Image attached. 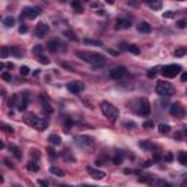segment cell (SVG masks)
<instances>
[{
  "label": "cell",
  "instance_id": "6da1fadb",
  "mask_svg": "<svg viewBox=\"0 0 187 187\" xmlns=\"http://www.w3.org/2000/svg\"><path fill=\"white\" fill-rule=\"evenodd\" d=\"M78 57H81L83 61H86V63H89L95 67H99L102 66L105 63V57L102 54L99 53H94V51H78L76 53Z\"/></svg>",
  "mask_w": 187,
  "mask_h": 187
},
{
  "label": "cell",
  "instance_id": "7a4b0ae2",
  "mask_svg": "<svg viewBox=\"0 0 187 187\" xmlns=\"http://www.w3.org/2000/svg\"><path fill=\"white\" fill-rule=\"evenodd\" d=\"M23 121L27 123V124H29V126H32L34 129H37V130H44V129H47V126H48V123H47V120H44V118H41V117H37L35 114H32V113H23Z\"/></svg>",
  "mask_w": 187,
  "mask_h": 187
},
{
  "label": "cell",
  "instance_id": "3957f363",
  "mask_svg": "<svg viewBox=\"0 0 187 187\" xmlns=\"http://www.w3.org/2000/svg\"><path fill=\"white\" fill-rule=\"evenodd\" d=\"M101 111H102V114L108 118L110 123H116L117 121V118H118V110L113 104H110L107 101H102L101 102Z\"/></svg>",
  "mask_w": 187,
  "mask_h": 187
},
{
  "label": "cell",
  "instance_id": "277c9868",
  "mask_svg": "<svg viewBox=\"0 0 187 187\" xmlns=\"http://www.w3.org/2000/svg\"><path fill=\"white\" fill-rule=\"evenodd\" d=\"M155 91H156V94L161 95V96H168V95L172 94V86H171L170 82L159 81V82L156 83V86H155Z\"/></svg>",
  "mask_w": 187,
  "mask_h": 187
},
{
  "label": "cell",
  "instance_id": "5b68a950",
  "mask_svg": "<svg viewBox=\"0 0 187 187\" xmlns=\"http://www.w3.org/2000/svg\"><path fill=\"white\" fill-rule=\"evenodd\" d=\"M180 72H181L180 65H167L161 69V73H162L164 78H176Z\"/></svg>",
  "mask_w": 187,
  "mask_h": 187
},
{
  "label": "cell",
  "instance_id": "8992f818",
  "mask_svg": "<svg viewBox=\"0 0 187 187\" xmlns=\"http://www.w3.org/2000/svg\"><path fill=\"white\" fill-rule=\"evenodd\" d=\"M40 13H41V10L35 6H27L22 9V18L25 16L28 19H35L37 16H40Z\"/></svg>",
  "mask_w": 187,
  "mask_h": 187
},
{
  "label": "cell",
  "instance_id": "52a82bcc",
  "mask_svg": "<svg viewBox=\"0 0 187 187\" xmlns=\"http://www.w3.org/2000/svg\"><path fill=\"white\" fill-rule=\"evenodd\" d=\"M28 102H29V95H28V92H22L21 95H16V105H18V110H19V111L27 110Z\"/></svg>",
  "mask_w": 187,
  "mask_h": 187
},
{
  "label": "cell",
  "instance_id": "ba28073f",
  "mask_svg": "<svg viewBox=\"0 0 187 187\" xmlns=\"http://www.w3.org/2000/svg\"><path fill=\"white\" fill-rule=\"evenodd\" d=\"M138 113L140 116H149V113H151V104H149L148 99H140L139 101V107H138Z\"/></svg>",
  "mask_w": 187,
  "mask_h": 187
},
{
  "label": "cell",
  "instance_id": "9c48e42d",
  "mask_svg": "<svg viewBox=\"0 0 187 187\" xmlns=\"http://www.w3.org/2000/svg\"><path fill=\"white\" fill-rule=\"evenodd\" d=\"M75 142H76L78 146H92L94 145V139L89 138V136H75Z\"/></svg>",
  "mask_w": 187,
  "mask_h": 187
},
{
  "label": "cell",
  "instance_id": "30bf717a",
  "mask_svg": "<svg viewBox=\"0 0 187 187\" xmlns=\"http://www.w3.org/2000/svg\"><path fill=\"white\" fill-rule=\"evenodd\" d=\"M170 113H171V116H174V117L181 118V117H184V108H183V105H181L180 102H174V104L170 107Z\"/></svg>",
  "mask_w": 187,
  "mask_h": 187
},
{
  "label": "cell",
  "instance_id": "8fae6325",
  "mask_svg": "<svg viewBox=\"0 0 187 187\" xmlns=\"http://www.w3.org/2000/svg\"><path fill=\"white\" fill-rule=\"evenodd\" d=\"M67 89L72 92V94H81L83 89H85V85L79 81H75V82H70L67 85Z\"/></svg>",
  "mask_w": 187,
  "mask_h": 187
},
{
  "label": "cell",
  "instance_id": "7c38bea8",
  "mask_svg": "<svg viewBox=\"0 0 187 187\" xmlns=\"http://www.w3.org/2000/svg\"><path fill=\"white\" fill-rule=\"evenodd\" d=\"M126 73H127V70H126L124 66H117V67H114L113 70H111V78L113 79H121V78L126 76Z\"/></svg>",
  "mask_w": 187,
  "mask_h": 187
},
{
  "label": "cell",
  "instance_id": "4fadbf2b",
  "mask_svg": "<svg viewBox=\"0 0 187 187\" xmlns=\"http://www.w3.org/2000/svg\"><path fill=\"white\" fill-rule=\"evenodd\" d=\"M47 34H48V25L47 23L41 22L35 27V35L38 37V38H44Z\"/></svg>",
  "mask_w": 187,
  "mask_h": 187
},
{
  "label": "cell",
  "instance_id": "5bb4252c",
  "mask_svg": "<svg viewBox=\"0 0 187 187\" xmlns=\"http://www.w3.org/2000/svg\"><path fill=\"white\" fill-rule=\"evenodd\" d=\"M86 171H88V174H89L92 178H95V180H102V178L105 177V172H104V171L96 170V168H94V167H88V168H86Z\"/></svg>",
  "mask_w": 187,
  "mask_h": 187
},
{
  "label": "cell",
  "instance_id": "9a60e30c",
  "mask_svg": "<svg viewBox=\"0 0 187 187\" xmlns=\"http://www.w3.org/2000/svg\"><path fill=\"white\" fill-rule=\"evenodd\" d=\"M132 27V22L130 19H126V18H121V19H117V23H116V29H127Z\"/></svg>",
  "mask_w": 187,
  "mask_h": 187
},
{
  "label": "cell",
  "instance_id": "2e32d148",
  "mask_svg": "<svg viewBox=\"0 0 187 187\" xmlns=\"http://www.w3.org/2000/svg\"><path fill=\"white\" fill-rule=\"evenodd\" d=\"M40 99H41V105H43V111H44V113H45V114H53V107H51V104H50L47 99H45V96L41 95Z\"/></svg>",
  "mask_w": 187,
  "mask_h": 187
},
{
  "label": "cell",
  "instance_id": "e0dca14e",
  "mask_svg": "<svg viewBox=\"0 0 187 187\" xmlns=\"http://www.w3.org/2000/svg\"><path fill=\"white\" fill-rule=\"evenodd\" d=\"M138 29H139V32H142V34H149V32H151V25H149L148 22H140V23L138 25Z\"/></svg>",
  "mask_w": 187,
  "mask_h": 187
},
{
  "label": "cell",
  "instance_id": "ac0fdd59",
  "mask_svg": "<svg viewBox=\"0 0 187 187\" xmlns=\"http://www.w3.org/2000/svg\"><path fill=\"white\" fill-rule=\"evenodd\" d=\"M123 48L124 50H129V51L132 53V54H139L140 53V48L138 47V45H134V44H123Z\"/></svg>",
  "mask_w": 187,
  "mask_h": 187
},
{
  "label": "cell",
  "instance_id": "d6986e66",
  "mask_svg": "<svg viewBox=\"0 0 187 187\" xmlns=\"http://www.w3.org/2000/svg\"><path fill=\"white\" fill-rule=\"evenodd\" d=\"M47 50H48V51H51V53H56L59 50V41H56V40L48 41L47 43Z\"/></svg>",
  "mask_w": 187,
  "mask_h": 187
},
{
  "label": "cell",
  "instance_id": "ffe728a7",
  "mask_svg": "<svg viewBox=\"0 0 187 187\" xmlns=\"http://www.w3.org/2000/svg\"><path fill=\"white\" fill-rule=\"evenodd\" d=\"M48 142L51 143V145H54V146H57V145L61 143V138H60L59 134H50L48 136Z\"/></svg>",
  "mask_w": 187,
  "mask_h": 187
},
{
  "label": "cell",
  "instance_id": "44dd1931",
  "mask_svg": "<svg viewBox=\"0 0 187 187\" xmlns=\"http://www.w3.org/2000/svg\"><path fill=\"white\" fill-rule=\"evenodd\" d=\"M138 180L140 183H152L154 181V176H152V174H143V176H140Z\"/></svg>",
  "mask_w": 187,
  "mask_h": 187
},
{
  "label": "cell",
  "instance_id": "7402d4cb",
  "mask_svg": "<svg viewBox=\"0 0 187 187\" xmlns=\"http://www.w3.org/2000/svg\"><path fill=\"white\" fill-rule=\"evenodd\" d=\"M3 25H5L6 28H12V27L15 25V19L12 18V16H6V18L3 19Z\"/></svg>",
  "mask_w": 187,
  "mask_h": 187
},
{
  "label": "cell",
  "instance_id": "603a6c76",
  "mask_svg": "<svg viewBox=\"0 0 187 187\" xmlns=\"http://www.w3.org/2000/svg\"><path fill=\"white\" fill-rule=\"evenodd\" d=\"M10 54L12 56H16V57H21V56H23V50L19 48V47H12L10 48Z\"/></svg>",
  "mask_w": 187,
  "mask_h": 187
},
{
  "label": "cell",
  "instance_id": "cb8c5ba5",
  "mask_svg": "<svg viewBox=\"0 0 187 187\" xmlns=\"http://www.w3.org/2000/svg\"><path fill=\"white\" fill-rule=\"evenodd\" d=\"M27 168L29 170V171H32V172H37L40 170V165L37 164V162H34V161H29V162L27 164Z\"/></svg>",
  "mask_w": 187,
  "mask_h": 187
},
{
  "label": "cell",
  "instance_id": "d4e9b609",
  "mask_svg": "<svg viewBox=\"0 0 187 187\" xmlns=\"http://www.w3.org/2000/svg\"><path fill=\"white\" fill-rule=\"evenodd\" d=\"M50 172L54 174V176H57V177H63V176H65V171L60 170V168H57V167H51V168H50Z\"/></svg>",
  "mask_w": 187,
  "mask_h": 187
},
{
  "label": "cell",
  "instance_id": "484cf974",
  "mask_svg": "<svg viewBox=\"0 0 187 187\" xmlns=\"http://www.w3.org/2000/svg\"><path fill=\"white\" fill-rule=\"evenodd\" d=\"M148 6L151 7L152 10H159L161 7H162V3H161V2H154V0H152V2H148Z\"/></svg>",
  "mask_w": 187,
  "mask_h": 187
},
{
  "label": "cell",
  "instance_id": "4316f807",
  "mask_svg": "<svg viewBox=\"0 0 187 187\" xmlns=\"http://www.w3.org/2000/svg\"><path fill=\"white\" fill-rule=\"evenodd\" d=\"M177 158H178V162L181 165H187V152H180Z\"/></svg>",
  "mask_w": 187,
  "mask_h": 187
},
{
  "label": "cell",
  "instance_id": "83f0119b",
  "mask_svg": "<svg viewBox=\"0 0 187 187\" xmlns=\"http://www.w3.org/2000/svg\"><path fill=\"white\" fill-rule=\"evenodd\" d=\"M85 44H91V45H98V47H102V43L99 41V40H89V38H86V40H85Z\"/></svg>",
  "mask_w": 187,
  "mask_h": 187
},
{
  "label": "cell",
  "instance_id": "f1b7e54d",
  "mask_svg": "<svg viewBox=\"0 0 187 187\" xmlns=\"http://www.w3.org/2000/svg\"><path fill=\"white\" fill-rule=\"evenodd\" d=\"M156 187H171V184L168 183V181H165V180H162V178H159V180H156Z\"/></svg>",
  "mask_w": 187,
  "mask_h": 187
},
{
  "label": "cell",
  "instance_id": "f546056e",
  "mask_svg": "<svg viewBox=\"0 0 187 187\" xmlns=\"http://www.w3.org/2000/svg\"><path fill=\"white\" fill-rule=\"evenodd\" d=\"M32 53L35 54V56H43V45H35L34 47V50H32Z\"/></svg>",
  "mask_w": 187,
  "mask_h": 187
},
{
  "label": "cell",
  "instance_id": "4dcf8cb0",
  "mask_svg": "<svg viewBox=\"0 0 187 187\" xmlns=\"http://www.w3.org/2000/svg\"><path fill=\"white\" fill-rule=\"evenodd\" d=\"M158 129H159V133H168L171 127L168 126V124H159Z\"/></svg>",
  "mask_w": 187,
  "mask_h": 187
},
{
  "label": "cell",
  "instance_id": "1f68e13d",
  "mask_svg": "<svg viewBox=\"0 0 187 187\" xmlns=\"http://www.w3.org/2000/svg\"><path fill=\"white\" fill-rule=\"evenodd\" d=\"M113 162H114L116 165H118V164L123 162V154H121V152H118V155H116V156L113 158Z\"/></svg>",
  "mask_w": 187,
  "mask_h": 187
},
{
  "label": "cell",
  "instance_id": "d6a6232c",
  "mask_svg": "<svg viewBox=\"0 0 187 187\" xmlns=\"http://www.w3.org/2000/svg\"><path fill=\"white\" fill-rule=\"evenodd\" d=\"M10 152H13V155H15L18 159H21V151H19L18 146H10Z\"/></svg>",
  "mask_w": 187,
  "mask_h": 187
},
{
  "label": "cell",
  "instance_id": "836d02e7",
  "mask_svg": "<svg viewBox=\"0 0 187 187\" xmlns=\"http://www.w3.org/2000/svg\"><path fill=\"white\" fill-rule=\"evenodd\" d=\"M184 54H186V48L184 47H180V48H177L176 51H174V56H176V57H181Z\"/></svg>",
  "mask_w": 187,
  "mask_h": 187
},
{
  "label": "cell",
  "instance_id": "e575fe53",
  "mask_svg": "<svg viewBox=\"0 0 187 187\" xmlns=\"http://www.w3.org/2000/svg\"><path fill=\"white\" fill-rule=\"evenodd\" d=\"M65 35L67 37V38H70V40H73V41H78V37L75 35L72 31H65Z\"/></svg>",
  "mask_w": 187,
  "mask_h": 187
},
{
  "label": "cell",
  "instance_id": "d590c367",
  "mask_svg": "<svg viewBox=\"0 0 187 187\" xmlns=\"http://www.w3.org/2000/svg\"><path fill=\"white\" fill-rule=\"evenodd\" d=\"M139 146L143 148V149H152L154 148V145L149 143V142H139Z\"/></svg>",
  "mask_w": 187,
  "mask_h": 187
},
{
  "label": "cell",
  "instance_id": "8d00e7d4",
  "mask_svg": "<svg viewBox=\"0 0 187 187\" xmlns=\"http://www.w3.org/2000/svg\"><path fill=\"white\" fill-rule=\"evenodd\" d=\"M19 72H21V75H22V76H28V75H29V67H27V66H22Z\"/></svg>",
  "mask_w": 187,
  "mask_h": 187
},
{
  "label": "cell",
  "instance_id": "74e56055",
  "mask_svg": "<svg viewBox=\"0 0 187 187\" xmlns=\"http://www.w3.org/2000/svg\"><path fill=\"white\" fill-rule=\"evenodd\" d=\"M154 126H155V123H154L152 120H148V121L143 123V127H145V129H152Z\"/></svg>",
  "mask_w": 187,
  "mask_h": 187
},
{
  "label": "cell",
  "instance_id": "f35d334b",
  "mask_svg": "<svg viewBox=\"0 0 187 187\" xmlns=\"http://www.w3.org/2000/svg\"><path fill=\"white\" fill-rule=\"evenodd\" d=\"M9 53H10V48H7V47H2V59H6Z\"/></svg>",
  "mask_w": 187,
  "mask_h": 187
},
{
  "label": "cell",
  "instance_id": "ab89813d",
  "mask_svg": "<svg viewBox=\"0 0 187 187\" xmlns=\"http://www.w3.org/2000/svg\"><path fill=\"white\" fill-rule=\"evenodd\" d=\"M38 61H40L41 65H48V63H50V60H48L45 56H40V57H38Z\"/></svg>",
  "mask_w": 187,
  "mask_h": 187
},
{
  "label": "cell",
  "instance_id": "60d3db41",
  "mask_svg": "<svg viewBox=\"0 0 187 187\" xmlns=\"http://www.w3.org/2000/svg\"><path fill=\"white\" fill-rule=\"evenodd\" d=\"M72 6H73L75 9H76L78 12H82V3H81V2H73V3H72Z\"/></svg>",
  "mask_w": 187,
  "mask_h": 187
},
{
  "label": "cell",
  "instance_id": "b9f144b4",
  "mask_svg": "<svg viewBox=\"0 0 187 187\" xmlns=\"http://www.w3.org/2000/svg\"><path fill=\"white\" fill-rule=\"evenodd\" d=\"M2 127H3V130L5 132H7V133H13V127H12V126H7V124H2Z\"/></svg>",
  "mask_w": 187,
  "mask_h": 187
},
{
  "label": "cell",
  "instance_id": "7bdbcfd3",
  "mask_svg": "<svg viewBox=\"0 0 187 187\" xmlns=\"http://www.w3.org/2000/svg\"><path fill=\"white\" fill-rule=\"evenodd\" d=\"M177 27L183 29V28H186V27H187V22H186L184 19H181V21H178V22H177Z\"/></svg>",
  "mask_w": 187,
  "mask_h": 187
},
{
  "label": "cell",
  "instance_id": "ee69618b",
  "mask_svg": "<svg viewBox=\"0 0 187 187\" xmlns=\"http://www.w3.org/2000/svg\"><path fill=\"white\" fill-rule=\"evenodd\" d=\"M63 155H65V159H66V161H75V158H73L72 155H69V151H65Z\"/></svg>",
  "mask_w": 187,
  "mask_h": 187
},
{
  "label": "cell",
  "instance_id": "f6af8a7d",
  "mask_svg": "<svg viewBox=\"0 0 187 187\" xmlns=\"http://www.w3.org/2000/svg\"><path fill=\"white\" fill-rule=\"evenodd\" d=\"M123 126H124V127H134L136 124H134L133 121H124V123H123Z\"/></svg>",
  "mask_w": 187,
  "mask_h": 187
},
{
  "label": "cell",
  "instance_id": "bcb514c9",
  "mask_svg": "<svg viewBox=\"0 0 187 187\" xmlns=\"http://www.w3.org/2000/svg\"><path fill=\"white\" fill-rule=\"evenodd\" d=\"M2 79H5V81H12V76H10V75L9 73H2Z\"/></svg>",
  "mask_w": 187,
  "mask_h": 187
},
{
  "label": "cell",
  "instance_id": "7dc6e473",
  "mask_svg": "<svg viewBox=\"0 0 187 187\" xmlns=\"http://www.w3.org/2000/svg\"><path fill=\"white\" fill-rule=\"evenodd\" d=\"M37 183H38V186H40V187H48V183H47L45 180H38Z\"/></svg>",
  "mask_w": 187,
  "mask_h": 187
},
{
  "label": "cell",
  "instance_id": "c3c4849f",
  "mask_svg": "<svg viewBox=\"0 0 187 187\" xmlns=\"http://www.w3.org/2000/svg\"><path fill=\"white\" fill-rule=\"evenodd\" d=\"M28 31V27H27V25H22V27L19 28V32L21 34H23V32H27Z\"/></svg>",
  "mask_w": 187,
  "mask_h": 187
},
{
  "label": "cell",
  "instance_id": "681fc988",
  "mask_svg": "<svg viewBox=\"0 0 187 187\" xmlns=\"http://www.w3.org/2000/svg\"><path fill=\"white\" fill-rule=\"evenodd\" d=\"M31 156H35V158H38V156H40L38 151H37V149H32V151H31Z\"/></svg>",
  "mask_w": 187,
  "mask_h": 187
},
{
  "label": "cell",
  "instance_id": "f907efd6",
  "mask_svg": "<svg viewBox=\"0 0 187 187\" xmlns=\"http://www.w3.org/2000/svg\"><path fill=\"white\" fill-rule=\"evenodd\" d=\"M174 15H176V13H174V12H171V10H168L167 13H164V16H165V18H172Z\"/></svg>",
  "mask_w": 187,
  "mask_h": 187
},
{
  "label": "cell",
  "instance_id": "816d5d0a",
  "mask_svg": "<svg viewBox=\"0 0 187 187\" xmlns=\"http://www.w3.org/2000/svg\"><path fill=\"white\" fill-rule=\"evenodd\" d=\"M181 82H187V72L181 73Z\"/></svg>",
  "mask_w": 187,
  "mask_h": 187
},
{
  "label": "cell",
  "instance_id": "f5cc1de1",
  "mask_svg": "<svg viewBox=\"0 0 187 187\" xmlns=\"http://www.w3.org/2000/svg\"><path fill=\"white\" fill-rule=\"evenodd\" d=\"M72 124H73V121L70 118H66V127H72Z\"/></svg>",
  "mask_w": 187,
  "mask_h": 187
},
{
  "label": "cell",
  "instance_id": "db71d44e",
  "mask_svg": "<svg viewBox=\"0 0 187 187\" xmlns=\"http://www.w3.org/2000/svg\"><path fill=\"white\" fill-rule=\"evenodd\" d=\"M151 164H152V161H145V162L142 164V167H143V168H146V167H149Z\"/></svg>",
  "mask_w": 187,
  "mask_h": 187
},
{
  "label": "cell",
  "instance_id": "11a10c76",
  "mask_svg": "<svg viewBox=\"0 0 187 187\" xmlns=\"http://www.w3.org/2000/svg\"><path fill=\"white\" fill-rule=\"evenodd\" d=\"M155 70H156V69H152L151 72H149V73H148V76H149V78H152V76H155V73H156Z\"/></svg>",
  "mask_w": 187,
  "mask_h": 187
},
{
  "label": "cell",
  "instance_id": "9f6ffc18",
  "mask_svg": "<svg viewBox=\"0 0 187 187\" xmlns=\"http://www.w3.org/2000/svg\"><path fill=\"white\" fill-rule=\"evenodd\" d=\"M172 159V155L168 152V154H165V161H171Z\"/></svg>",
  "mask_w": 187,
  "mask_h": 187
},
{
  "label": "cell",
  "instance_id": "6f0895ef",
  "mask_svg": "<svg viewBox=\"0 0 187 187\" xmlns=\"http://www.w3.org/2000/svg\"><path fill=\"white\" fill-rule=\"evenodd\" d=\"M50 155H51V156H56V154H54V151H53V149H48V151H47Z\"/></svg>",
  "mask_w": 187,
  "mask_h": 187
},
{
  "label": "cell",
  "instance_id": "680465c9",
  "mask_svg": "<svg viewBox=\"0 0 187 187\" xmlns=\"http://www.w3.org/2000/svg\"><path fill=\"white\" fill-rule=\"evenodd\" d=\"M183 132H184V134L187 136V127H184V130H183Z\"/></svg>",
  "mask_w": 187,
  "mask_h": 187
},
{
  "label": "cell",
  "instance_id": "91938a15",
  "mask_svg": "<svg viewBox=\"0 0 187 187\" xmlns=\"http://www.w3.org/2000/svg\"><path fill=\"white\" fill-rule=\"evenodd\" d=\"M60 187H72V186H60Z\"/></svg>",
  "mask_w": 187,
  "mask_h": 187
},
{
  "label": "cell",
  "instance_id": "94428289",
  "mask_svg": "<svg viewBox=\"0 0 187 187\" xmlns=\"http://www.w3.org/2000/svg\"><path fill=\"white\" fill-rule=\"evenodd\" d=\"M183 187H187V183H184V184H183Z\"/></svg>",
  "mask_w": 187,
  "mask_h": 187
},
{
  "label": "cell",
  "instance_id": "6125c7cd",
  "mask_svg": "<svg viewBox=\"0 0 187 187\" xmlns=\"http://www.w3.org/2000/svg\"><path fill=\"white\" fill-rule=\"evenodd\" d=\"M12 187H21V186H18V184H16V186H12Z\"/></svg>",
  "mask_w": 187,
  "mask_h": 187
},
{
  "label": "cell",
  "instance_id": "be15d7a7",
  "mask_svg": "<svg viewBox=\"0 0 187 187\" xmlns=\"http://www.w3.org/2000/svg\"><path fill=\"white\" fill-rule=\"evenodd\" d=\"M94 187H96V186H94Z\"/></svg>",
  "mask_w": 187,
  "mask_h": 187
},
{
  "label": "cell",
  "instance_id": "e7e4bbea",
  "mask_svg": "<svg viewBox=\"0 0 187 187\" xmlns=\"http://www.w3.org/2000/svg\"><path fill=\"white\" fill-rule=\"evenodd\" d=\"M186 94H187V91H186Z\"/></svg>",
  "mask_w": 187,
  "mask_h": 187
}]
</instances>
